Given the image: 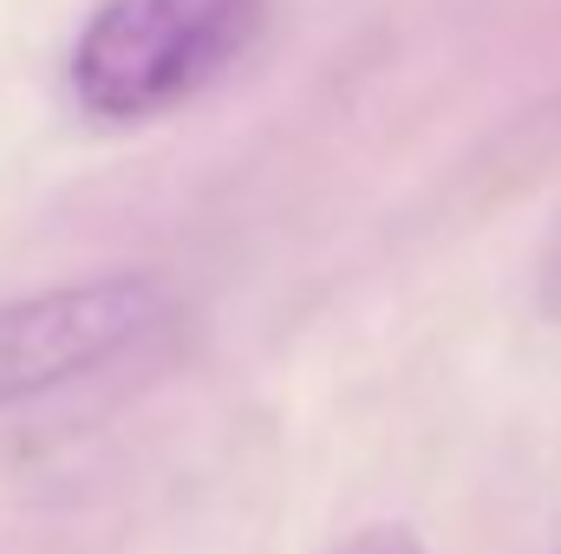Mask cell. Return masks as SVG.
<instances>
[{"mask_svg": "<svg viewBox=\"0 0 561 554\" xmlns=\"http://www.w3.org/2000/svg\"><path fill=\"white\" fill-rule=\"evenodd\" d=\"M170 313L163 280L99 275L0 300V412L33 405L150 339Z\"/></svg>", "mask_w": 561, "mask_h": 554, "instance_id": "2", "label": "cell"}, {"mask_svg": "<svg viewBox=\"0 0 561 554\" xmlns=\"http://www.w3.org/2000/svg\"><path fill=\"white\" fill-rule=\"evenodd\" d=\"M536 307L549 320H561V222H556V235L542 242V262H536Z\"/></svg>", "mask_w": 561, "mask_h": 554, "instance_id": "3", "label": "cell"}, {"mask_svg": "<svg viewBox=\"0 0 561 554\" xmlns=\"http://www.w3.org/2000/svg\"><path fill=\"white\" fill-rule=\"evenodd\" d=\"M340 554H424L412 529H359Z\"/></svg>", "mask_w": 561, "mask_h": 554, "instance_id": "4", "label": "cell"}, {"mask_svg": "<svg viewBox=\"0 0 561 554\" xmlns=\"http://www.w3.org/2000/svg\"><path fill=\"white\" fill-rule=\"evenodd\" d=\"M268 0H99L66 53L72 105L92 125H150L249 59Z\"/></svg>", "mask_w": 561, "mask_h": 554, "instance_id": "1", "label": "cell"}]
</instances>
